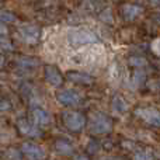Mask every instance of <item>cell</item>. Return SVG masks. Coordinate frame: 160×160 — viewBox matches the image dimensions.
<instances>
[{"mask_svg": "<svg viewBox=\"0 0 160 160\" xmlns=\"http://www.w3.org/2000/svg\"><path fill=\"white\" fill-rule=\"evenodd\" d=\"M68 41L72 47H82V45L97 44L100 41L98 37L90 30L86 28H73L68 32Z\"/></svg>", "mask_w": 160, "mask_h": 160, "instance_id": "6da1fadb", "label": "cell"}, {"mask_svg": "<svg viewBox=\"0 0 160 160\" xmlns=\"http://www.w3.org/2000/svg\"><path fill=\"white\" fill-rule=\"evenodd\" d=\"M112 129V122L104 114H94L90 119V131L91 133L96 135H102V133H108Z\"/></svg>", "mask_w": 160, "mask_h": 160, "instance_id": "7a4b0ae2", "label": "cell"}, {"mask_svg": "<svg viewBox=\"0 0 160 160\" xmlns=\"http://www.w3.org/2000/svg\"><path fill=\"white\" fill-rule=\"evenodd\" d=\"M63 122L70 131L78 132V131L83 129L86 125V118L83 114L78 112V111H65L63 112Z\"/></svg>", "mask_w": 160, "mask_h": 160, "instance_id": "3957f363", "label": "cell"}, {"mask_svg": "<svg viewBox=\"0 0 160 160\" xmlns=\"http://www.w3.org/2000/svg\"><path fill=\"white\" fill-rule=\"evenodd\" d=\"M20 35L24 39L27 44L35 45L39 41V37H41V31L37 25H31V24H25L20 28Z\"/></svg>", "mask_w": 160, "mask_h": 160, "instance_id": "277c9868", "label": "cell"}, {"mask_svg": "<svg viewBox=\"0 0 160 160\" xmlns=\"http://www.w3.org/2000/svg\"><path fill=\"white\" fill-rule=\"evenodd\" d=\"M135 114L148 124L153 127H160V112L155 108H138Z\"/></svg>", "mask_w": 160, "mask_h": 160, "instance_id": "5b68a950", "label": "cell"}, {"mask_svg": "<svg viewBox=\"0 0 160 160\" xmlns=\"http://www.w3.org/2000/svg\"><path fill=\"white\" fill-rule=\"evenodd\" d=\"M21 152L31 160H44L45 156H47L44 148L38 146V145H35V143H30V142L22 145Z\"/></svg>", "mask_w": 160, "mask_h": 160, "instance_id": "8992f818", "label": "cell"}, {"mask_svg": "<svg viewBox=\"0 0 160 160\" xmlns=\"http://www.w3.org/2000/svg\"><path fill=\"white\" fill-rule=\"evenodd\" d=\"M58 101L61 102L62 105H68V107H72V105H78L80 102V96L76 93L75 90H61L56 96Z\"/></svg>", "mask_w": 160, "mask_h": 160, "instance_id": "52a82bcc", "label": "cell"}, {"mask_svg": "<svg viewBox=\"0 0 160 160\" xmlns=\"http://www.w3.org/2000/svg\"><path fill=\"white\" fill-rule=\"evenodd\" d=\"M17 127H18V131L25 136H30V138H38L41 136V131L38 129V127L34 124H30L27 119H20L17 122Z\"/></svg>", "mask_w": 160, "mask_h": 160, "instance_id": "ba28073f", "label": "cell"}, {"mask_svg": "<svg viewBox=\"0 0 160 160\" xmlns=\"http://www.w3.org/2000/svg\"><path fill=\"white\" fill-rule=\"evenodd\" d=\"M45 78H47V80H48V83H49V84L55 86V87L62 86V82H63L62 75L59 73V70L56 69L55 66H47V68H45Z\"/></svg>", "mask_w": 160, "mask_h": 160, "instance_id": "9c48e42d", "label": "cell"}, {"mask_svg": "<svg viewBox=\"0 0 160 160\" xmlns=\"http://www.w3.org/2000/svg\"><path fill=\"white\" fill-rule=\"evenodd\" d=\"M32 119L35 125H48L51 122V115L44 110V108H34L32 110Z\"/></svg>", "mask_w": 160, "mask_h": 160, "instance_id": "30bf717a", "label": "cell"}, {"mask_svg": "<svg viewBox=\"0 0 160 160\" xmlns=\"http://www.w3.org/2000/svg\"><path fill=\"white\" fill-rule=\"evenodd\" d=\"M68 79L73 83H80V84H90V83H93V78L80 72H70L68 75Z\"/></svg>", "mask_w": 160, "mask_h": 160, "instance_id": "8fae6325", "label": "cell"}, {"mask_svg": "<svg viewBox=\"0 0 160 160\" xmlns=\"http://www.w3.org/2000/svg\"><path fill=\"white\" fill-rule=\"evenodd\" d=\"M142 13V8L139 6H133V4H125L122 7V16L127 20H133L135 17H138Z\"/></svg>", "mask_w": 160, "mask_h": 160, "instance_id": "7c38bea8", "label": "cell"}, {"mask_svg": "<svg viewBox=\"0 0 160 160\" xmlns=\"http://www.w3.org/2000/svg\"><path fill=\"white\" fill-rule=\"evenodd\" d=\"M55 148L61 155H72L73 153V146L70 145V142L65 141V139H59V141H56Z\"/></svg>", "mask_w": 160, "mask_h": 160, "instance_id": "4fadbf2b", "label": "cell"}, {"mask_svg": "<svg viewBox=\"0 0 160 160\" xmlns=\"http://www.w3.org/2000/svg\"><path fill=\"white\" fill-rule=\"evenodd\" d=\"M112 108H114L115 112L122 114V112H125V111L128 110V104L125 102V100L122 98L121 96H115L112 98Z\"/></svg>", "mask_w": 160, "mask_h": 160, "instance_id": "5bb4252c", "label": "cell"}, {"mask_svg": "<svg viewBox=\"0 0 160 160\" xmlns=\"http://www.w3.org/2000/svg\"><path fill=\"white\" fill-rule=\"evenodd\" d=\"M17 63H18L20 66H22V68L32 69V68L38 66L39 62L37 61V59H34V58H27V56H24V58H18V59H17Z\"/></svg>", "mask_w": 160, "mask_h": 160, "instance_id": "9a60e30c", "label": "cell"}, {"mask_svg": "<svg viewBox=\"0 0 160 160\" xmlns=\"http://www.w3.org/2000/svg\"><path fill=\"white\" fill-rule=\"evenodd\" d=\"M0 22L3 24H11V22H16V16L10 11L2 10L0 11Z\"/></svg>", "mask_w": 160, "mask_h": 160, "instance_id": "2e32d148", "label": "cell"}, {"mask_svg": "<svg viewBox=\"0 0 160 160\" xmlns=\"http://www.w3.org/2000/svg\"><path fill=\"white\" fill-rule=\"evenodd\" d=\"M153 155L150 150H139V152L135 153V160H152Z\"/></svg>", "mask_w": 160, "mask_h": 160, "instance_id": "e0dca14e", "label": "cell"}, {"mask_svg": "<svg viewBox=\"0 0 160 160\" xmlns=\"http://www.w3.org/2000/svg\"><path fill=\"white\" fill-rule=\"evenodd\" d=\"M129 65H132V66H145L146 59L141 58V56H132V58H129Z\"/></svg>", "mask_w": 160, "mask_h": 160, "instance_id": "ac0fdd59", "label": "cell"}, {"mask_svg": "<svg viewBox=\"0 0 160 160\" xmlns=\"http://www.w3.org/2000/svg\"><path fill=\"white\" fill-rule=\"evenodd\" d=\"M133 84H135V87H138L139 84H142V82L145 80V73L143 72H135L133 73Z\"/></svg>", "mask_w": 160, "mask_h": 160, "instance_id": "d6986e66", "label": "cell"}, {"mask_svg": "<svg viewBox=\"0 0 160 160\" xmlns=\"http://www.w3.org/2000/svg\"><path fill=\"white\" fill-rule=\"evenodd\" d=\"M100 18H101L104 22H110L111 24V22H112V13H111V10H108V8L104 10L101 14H100Z\"/></svg>", "mask_w": 160, "mask_h": 160, "instance_id": "ffe728a7", "label": "cell"}, {"mask_svg": "<svg viewBox=\"0 0 160 160\" xmlns=\"http://www.w3.org/2000/svg\"><path fill=\"white\" fill-rule=\"evenodd\" d=\"M7 156H8V159H11V160H21L20 159V153L17 152V150H14V149L8 150Z\"/></svg>", "mask_w": 160, "mask_h": 160, "instance_id": "44dd1931", "label": "cell"}, {"mask_svg": "<svg viewBox=\"0 0 160 160\" xmlns=\"http://www.w3.org/2000/svg\"><path fill=\"white\" fill-rule=\"evenodd\" d=\"M10 110V102L6 100H0V111H7Z\"/></svg>", "mask_w": 160, "mask_h": 160, "instance_id": "7402d4cb", "label": "cell"}, {"mask_svg": "<svg viewBox=\"0 0 160 160\" xmlns=\"http://www.w3.org/2000/svg\"><path fill=\"white\" fill-rule=\"evenodd\" d=\"M152 48H153V51H155L156 53L160 56V38L159 39H156L155 42H153V45H152Z\"/></svg>", "mask_w": 160, "mask_h": 160, "instance_id": "603a6c76", "label": "cell"}, {"mask_svg": "<svg viewBox=\"0 0 160 160\" xmlns=\"http://www.w3.org/2000/svg\"><path fill=\"white\" fill-rule=\"evenodd\" d=\"M75 160H88L87 156H84V155H79V156H76Z\"/></svg>", "mask_w": 160, "mask_h": 160, "instance_id": "cb8c5ba5", "label": "cell"}, {"mask_svg": "<svg viewBox=\"0 0 160 160\" xmlns=\"http://www.w3.org/2000/svg\"><path fill=\"white\" fill-rule=\"evenodd\" d=\"M0 34H3V35H4V34H7V30H6L3 25H0Z\"/></svg>", "mask_w": 160, "mask_h": 160, "instance_id": "d4e9b609", "label": "cell"}, {"mask_svg": "<svg viewBox=\"0 0 160 160\" xmlns=\"http://www.w3.org/2000/svg\"><path fill=\"white\" fill-rule=\"evenodd\" d=\"M3 63H4V58H3V55H0V68L3 66Z\"/></svg>", "mask_w": 160, "mask_h": 160, "instance_id": "484cf974", "label": "cell"}]
</instances>
